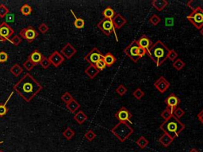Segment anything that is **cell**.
Listing matches in <instances>:
<instances>
[{"label": "cell", "instance_id": "2", "mask_svg": "<svg viewBox=\"0 0 203 152\" xmlns=\"http://www.w3.org/2000/svg\"><path fill=\"white\" fill-rule=\"evenodd\" d=\"M170 49L161 40H157L150 48L148 56L152 59L156 66H160L168 59Z\"/></svg>", "mask_w": 203, "mask_h": 152}, {"label": "cell", "instance_id": "35", "mask_svg": "<svg viewBox=\"0 0 203 152\" xmlns=\"http://www.w3.org/2000/svg\"><path fill=\"white\" fill-rule=\"evenodd\" d=\"M73 99H74V97H73L72 95L69 93V92H65V93H63V95L61 96L62 101H63L66 104H68L71 101H72Z\"/></svg>", "mask_w": 203, "mask_h": 152}, {"label": "cell", "instance_id": "3", "mask_svg": "<svg viewBox=\"0 0 203 152\" xmlns=\"http://www.w3.org/2000/svg\"><path fill=\"white\" fill-rule=\"evenodd\" d=\"M185 127L186 125L174 116L167 120H164L159 126V128L163 132L173 137L174 139L179 136L180 133L185 129Z\"/></svg>", "mask_w": 203, "mask_h": 152}, {"label": "cell", "instance_id": "28", "mask_svg": "<svg viewBox=\"0 0 203 152\" xmlns=\"http://www.w3.org/2000/svg\"><path fill=\"white\" fill-rule=\"evenodd\" d=\"M71 13H72V15L75 17V21H74V25H75V27L76 28H79V29H80V28H82L83 27L85 26V21L83 20L82 18H80V17H77L76 16H75V14L74 13V12L72 11V10H71Z\"/></svg>", "mask_w": 203, "mask_h": 152}, {"label": "cell", "instance_id": "50", "mask_svg": "<svg viewBox=\"0 0 203 152\" xmlns=\"http://www.w3.org/2000/svg\"><path fill=\"white\" fill-rule=\"evenodd\" d=\"M146 54H147V52L144 48L140 47L139 48V50H138V57H139L140 59V58H142V57H144Z\"/></svg>", "mask_w": 203, "mask_h": 152}, {"label": "cell", "instance_id": "45", "mask_svg": "<svg viewBox=\"0 0 203 152\" xmlns=\"http://www.w3.org/2000/svg\"><path fill=\"white\" fill-rule=\"evenodd\" d=\"M178 54L176 51H174V50L171 49L169 51L168 53V59H170V61H172V62H174V61L176 60V59L178 58Z\"/></svg>", "mask_w": 203, "mask_h": 152}, {"label": "cell", "instance_id": "21", "mask_svg": "<svg viewBox=\"0 0 203 152\" xmlns=\"http://www.w3.org/2000/svg\"><path fill=\"white\" fill-rule=\"evenodd\" d=\"M151 5L156 10L162 11L168 5V2L167 0H153L151 2Z\"/></svg>", "mask_w": 203, "mask_h": 152}, {"label": "cell", "instance_id": "36", "mask_svg": "<svg viewBox=\"0 0 203 152\" xmlns=\"http://www.w3.org/2000/svg\"><path fill=\"white\" fill-rule=\"evenodd\" d=\"M35 66H36V64H35L34 63H33V62H32V61L29 59H27L24 62V63H23V66H24V68H25L26 70H28V71H30V70H33V68Z\"/></svg>", "mask_w": 203, "mask_h": 152}, {"label": "cell", "instance_id": "49", "mask_svg": "<svg viewBox=\"0 0 203 152\" xmlns=\"http://www.w3.org/2000/svg\"><path fill=\"white\" fill-rule=\"evenodd\" d=\"M5 17H6V22L7 23V24L9 22L11 23V22H13V21H14V15H13V13H9Z\"/></svg>", "mask_w": 203, "mask_h": 152}, {"label": "cell", "instance_id": "14", "mask_svg": "<svg viewBox=\"0 0 203 152\" xmlns=\"http://www.w3.org/2000/svg\"><path fill=\"white\" fill-rule=\"evenodd\" d=\"M48 59L50 60L51 64L53 65L55 67H58L60 64L64 62V57L59 53L58 51H54L51 55L48 56Z\"/></svg>", "mask_w": 203, "mask_h": 152}, {"label": "cell", "instance_id": "7", "mask_svg": "<svg viewBox=\"0 0 203 152\" xmlns=\"http://www.w3.org/2000/svg\"><path fill=\"white\" fill-rule=\"evenodd\" d=\"M139 45H138L137 40H134L131 42L124 49V54L128 57H129L134 63H136L139 60L138 57V50H139Z\"/></svg>", "mask_w": 203, "mask_h": 152}, {"label": "cell", "instance_id": "52", "mask_svg": "<svg viewBox=\"0 0 203 152\" xmlns=\"http://www.w3.org/2000/svg\"><path fill=\"white\" fill-rule=\"evenodd\" d=\"M189 152H199L196 148H192Z\"/></svg>", "mask_w": 203, "mask_h": 152}, {"label": "cell", "instance_id": "8", "mask_svg": "<svg viewBox=\"0 0 203 152\" xmlns=\"http://www.w3.org/2000/svg\"><path fill=\"white\" fill-rule=\"evenodd\" d=\"M19 36L22 39L26 40L29 43H32L38 36V32H36V30L33 26L29 25L28 27L22 28L20 31Z\"/></svg>", "mask_w": 203, "mask_h": 152}, {"label": "cell", "instance_id": "46", "mask_svg": "<svg viewBox=\"0 0 203 152\" xmlns=\"http://www.w3.org/2000/svg\"><path fill=\"white\" fill-rule=\"evenodd\" d=\"M95 66L97 67V69H98L99 71H102V70H103L106 67V64H105V61H104L103 59H100L98 62H97V63H95Z\"/></svg>", "mask_w": 203, "mask_h": 152}, {"label": "cell", "instance_id": "20", "mask_svg": "<svg viewBox=\"0 0 203 152\" xmlns=\"http://www.w3.org/2000/svg\"><path fill=\"white\" fill-rule=\"evenodd\" d=\"M174 140V139L173 137L170 136V135L166 134V133H163V135H161L160 138L158 139L159 143H161L164 147H168V146L172 143V142Z\"/></svg>", "mask_w": 203, "mask_h": 152}, {"label": "cell", "instance_id": "5", "mask_svg": "<svg viewBox=\"0 0 203 152\" xmlns=\"http://www.w3.org/2000/svg\"><path fill=\"white\" fill-rule=\"evenodd\" d=\"M188 21L192 23V25L197 29L203 28V10L199 8L192 10V12L187 16Z\"/></svg>", "mask_w": 203, "mask_h": 152}, {"label": "cell", "instance_id": "15", "mask_svg": "<svg viewBox=\"0 0 203 152\" xmlns=\"http://www.w3.org/2000/svg\"><path fill=\"white\" fill-rule=\"evenodd\" d=\"M77 50L76 48L73 47L69 42H67L65 45L62 48V49L60 50V53L62 54L63 57H66L67 59H71L74 55L76 54Z\"/></svg>", "mask_w": 203, "mask_h": 152}, {"label": "cell", "instance_id": "54", "mask_svg": "<svg viewBox=\"0 0 203 152\" xmlns=\"http://www.w3.org/2000/svg\"><path fill=\"white\" fill-rule=\"evenodd\" d=\"M2 142H3V141H0V144H1V143H2Z\"/></svg>", "mask_w": 203, "mask_h": 152}, {"label": "cell", "instance_id": "24", "mask_svg": "<svg viewBox=\"0 0 203 152\" xmlns=\"http://www.w3.org/2000/svg\"><path fill=\"white\" fill-rule=\"evenodd\" d=\"M103 59L105 61V64H106V66H111L117 61L116 57L110 52H107L105 54L103 57Z\"/></svg>", "mask_w": 203, "mask_h": 152}, {"label": "cell", "instance_id": "18", "mask_svg": "<svg viewBox=\"0 0 203 152\" xmlns=\"http://www.w3.org/2000/svg\"><path fill=\"white\" fill-rule=\"evenodd\" d=\"M43 58H44V55L40 53L37 49L34 50V51L28 56V59H30L33 63H34L36 65L40 63V61L42 60Z\"/></svg>", "mask_w": 203, "mask_h": 152}, {"label": "cell", "instance_id": "11", "mask_svg": "<svg viewBox=\"0 0 203 152\" xmlns=\"http://www.w3.org/2000/svg\"><path fill=\"white\" fill-rule=\"evenodd\" d=\"M114 116L117 118V120H119V122H129L130 124H132L130 119L132 118V115L127 108L125 107H121L118 111H117L116 113L114 114Z\"/></svg>", "mask_w": 203, "mask_h": 152}, {"label": "cell", "instance_id": "4", "mask_svg": "<svg viewBox=\"0 0 203 152\" xmlns=\"http://www.w3.org/2000/svg\"><path fill=\"white\" fill-rule=\"evenodd\" d=\"M133 131V128L126 122H119L111 129V132L121 142L126 141Z\"/></svg>", "mask_w": 203, "mask_h": 152}, {"label": "cell", "instance_id": "44", "mask_svg": "<svg viewBox=\"0 0 203 152\" xmlns=\"http://www.w3.org/2000/svg\"><path fill=\"white\" fill-rule=\"evenodd\" d=\"M40 65L42 66L44 69H47L49 67L50 65H52V64H51V63H50V60L48 59V57L47 58V57L44 56V58L42 59V60L40 61Z\"/></svg>", "mask_w": 203, "mask_h": 152}, {"label": "cell", "instance_id": "42", "mask_svg": "<svg viewBox=\"0 0 203 152\" xmlns=\"http://www.w3.org/2000/svg\"><path fill=\"white\" fill-rule=\"evenodd\" d=\"M96 136H97L96 134L94 132V131H92V130H88V131L85 133L84 135V137L89 141V142H91V141L94 140V139L96 138Z\"/></svg>", "mask_w": 203, "mask_h": 152}, {"label": "cell", "instance_id": "41", "mask_svg": "<svg viewBox=\"0 0 203 152\" xmlns=\"http://www.w3.org/2000/svg\"><path fill=\"white\" fill-rule=\"evenodd\" d=\"M127 91H128V89H127L124 85H122V84L119 85L118 87L116 89V93L118 95H120L121 97L124 96V95L127 93Z\"/></svg>", "mask_w": 203, "mask_h": 152}, {"label": "cell", "instance_id": "39", "mask_svg": "<svg viewBox=\"0 0 203 152\" xmlns=\"http://www.w3.org/2000/svg\"><path fill=\"white\" fill-rule=\"evenodd\" d=\"M9 41H10L13 45L18 46L21 44V42L22 41V38H21L19 35H15V36H13L12 38H10Z\"/></svg>", "mask_w": 203, "mask_h": 152}, {"label": "cell", "instance_id": "26", "mask_svg": "<svg viewBox=\"0 0 203 152\" xmlns=\"http://www.w3.org/2000/svg\"><path fill=\"white\" fill-rule=\"evenodd\" d=\"M102 15H103L104 18L110 19V20H112V19L114 17V16L116 15V13H115V11L111 7L108 6V7H106L103 10V12H102Z\"/></svg>", "mask_w": 203, "mask_h": 152}, {"label": "cell", "instance_id": "13", "mask_svg": "<svg viewBox=\"0 0 203 152\" xmlns=\"http://www.w3.org/2000/svg\"><path fill=\"white\" fill-rule=\"evenodd\" d=\"M154 86L158 91L161 93H163L167 91L170 87V82L167 81L163 76H160L154 83Z\"/></svg>", "mask_w": 203, "mask_h": 152}, {"label": "cell", "instance_id": "1", "mask_svg": "<svg viewBox=\"0 0 203 152\" xmlns=\"http://www.w3.org/2000/svg\"><path fill=\"white\" fill-rule=\"evenodd\" d=\"M13 89L25 101L30 102L42 90L43 86L32 74L27 73L14 84Z\"/></svg>", "mask_w": 203, "mask_h": 152}, {"label": "cell", "instance_id": "16", "mask_svg": "<svg viewBox=\"0 0 203 152\" xmlns=\"http://www.w3.org/2000/svg\"><path fill=\"white\" fill-rule=\"evenodd\" d=\"M137 43L139 47L144 48L147 51V55H149L150 48H151V46L153 45L151 39L148 36H146V35H143V36H140L139 40H137Z\"/></svg>", "mask_w": 203, "mask_h": 152}, {"label": "cell", "instance_id": "31", "mask_svg": "<svg viewBox=\"0 0 203 152\" xmlns=\"http://www.w3.org/2000/svg\"><path fill=\"white\" fill-rule=\"evenodd\" d=\"M32 11H33L32 7L29 6V4L27 3H25L21 8H20V12H21L24 16H29V14L32 13Z\"/></svg>", "mask_w": 203, "mask_h": 152}, {"label": "cell", "instance_id": "23", "mask_svg": "<svg viewBox=\"0 0 203 152\" xmlns=\"http://www.w3.org/2000/svg\"><path fill=\"white\" fill-rule=\"evenodd\" d=\"M66 108H67L71 113H75V112L80 108V104H79L75 99H73L72 101H71L68 104H66Z\"/></svg>", "mask_w": 203, "mask_h": 152}, {"label": "cell", "instance_id": "30", "mask_svg": "<svg viewBox=\"0 0 203 152\" xmlns=\"http://www.w3.org/2000/svg\"><path fill=\"white\" fill-rule=\"evenodd\" d=\"M136 143L140 149H144L146 146L148 145L149 142H148V140H147L144 136H140V138L136 141Z\"/></svg>", "mask_w": 203, "mask_h": 152}, {"label": "cell", "instance_id": "53", "mask_svg": "<svg viewBox=\"0 0 203 152\" xmlns=\"http://www.w3.org/2000/svg\"><path fill=\"white\" fill-rule=\"evenodd\" d=\"M200 33H201V36H203V28H201V29H200Z\"/></svg>", "mask_w": 203, "mask_h": 152}, {"label": "cell", "instance_id": "17", "mask_svg": "<svg viewBox=\"0 0 203 152\" xmlns=\"http://www.w3.org/2000/svg\"><path fill=\"white\" fill-rule=\"evenodd\" d=\"M112 21H113L115 28H117V29L121 28L127 23V20L121 15V13H116V15L112 19Z\"/></svg>", "mask_w": 203, "mask_h": 152}, {"label": "cell", "instance_id": "48", "mask_svg": "<svg viewBox=\"0 0 203 152\" xmlns=\"http://www.w3.org/2000/svg\"><path fill=\"white\" fill-rule=\"evenodd\" d=\"M8 54L6 51H0V64L2 63H6L8 60Z\"/></svg>", "mask_w": 203, "mask_h": 152}, {"label": "cell", "instance_id": "29", "mask_svg": "<svg viewBox=\"0 0 203 152\" xmlns=\"http://www.w3.org/2000/svg\"><path fill=\"white\" fill-rule=\"evenodd\" d=\"M10 73H12L15 77H17V76H19L20 74L22 73L23 70L22 67H21L18 63H15V64H13V66L10 67Z\"/></svg>", "mask_w": 203, "mask_h": 152}, {"label": "cell", "instance_id": "33", "mask_svg": "<svg viewBox=\"0 0 203 152\" xmlns=\"http://www.w3.org/2000/svg\"><path fill=\"white\" fill-rule=\"evenodd\" d=\"M172 65L174 69H176L177 70H181L184 66H186V63H184L181 59H177L174 62H173Z\"/></svg>", "mask_w": 203, "mask_h": 152}, {"label": "cell", "instance_id": "9", "mask_svg": "<svg viewBox=\"0 0 203 152\" xmlns=\"http://www.w3.org/2000/svg\"><path fill=\"white\" fill-rule=\"evenodd\" d=\"M103 57L104 55L101 53V51L98 50V48H92L91 51L87 55H85L84 60L88 62L90 65H94L100 59H103Z\"/></svg>", "mask_w": 203, "mask_h": 152}, {"label": "cell", "instance_id": "37", "mask_svg": "<svg viewBox=\"0 0 203 152\" xmlns=\"http://www.w3.org/2000/svg\"><path fill=\"white\" fill-rule=\"evenodd\" d=\"M172 116H173V112L167 108H165L164 110L161 112V117L163 118L164 120H167Z\"/></svg>", "mask_w": 203, "mask_h": 152}, {"label": "cell", "instance_id": "27", "mask_svg": "<svg viewBox=\"0 0 203 152\" xmlns=\"http://www.w3.org/2000/svg\"><path fill=\"white\" fill-rule=\"evenodd\" d=\"M13 94V92H11L10 96L8 97L7 99H6V101H5L3 104H0V116H1V117L5 116V115L8 112V108L7 107H6V104H7V102L9 101V100L11 98L12 95Z\"/></svg>", "mask_w": 203, "mask_h": 152}, {"label": "cell", "instance_id": "47", "mask_svg": "<svg viewBox=\"0 0 203 152\" xmlns=\"http://www.w3.org/2000/svg\"><path fill=\"white\" fill-rule=\"evenodd\" d=\"M38 30L39 32H41L42 34H44V33H46V32L49 30V27H48V25L45 24V23H41L38 26Z\"/></svg>", "mask_w": 203, "mask_h": 152}, {"label": "cell", "instance_id": "51", "mask_svg": "<svg viewBox=\"0 0 203 152\" xmlns=\"http://www.w3.org/2000/svg\"><path fill=\"white\" fill-rule=\"evenodd\" d=\"M197 119L199 120V121L203 124V109L199 112V113L197 114Z\"/></svg>", "mask_w": 203, "mask_h": 152}, {"label": "cell", "instance_id": "12", "mask_svg": "<svg viewBox=\"0 0 203 152\" xmlns=\"http://www.w3.org/2000/svg\"><path fill=\"white\" fill-rule=\"evenodd\" d=\"M164 102L167 104V108L173 112L175 108H178V105L181 103V100L174 93H170L168 97L165 99Z\"/></svg>", "mask_w": 203, "mask_h": 152}, {"label": "cell", "instance_id": "32", "mask_svg": "<svg viewBox=\"0 0 203 152\" xmlns=\"http://www.w3.org/2000/svg\"><path fill=\"white\" fill-rule=\"evenodd\" d=\"M63 135L67 140H71L73 137L75 136V131H73L70 127H67V128L63 131Z\"/></svg>", "mask_w": 203, "mask_h": 152}, {"label": "cell", "instance_id": "22", "mask_svg": "<svg viewBox=\"0 0 203 152\" xmlns=\"http://www.w3.org/2000/svg\"><path fill=\"white\" fill-rule=\"evenodd\" d=\"M87 119H88V116H86L84 112L82 110H79L74 115V120L79 124H82Z\"/></svg>", "mask_w": 203, "mask_h": 152}, {"label": "cell", "instance_id": "19", "mask_svg": "<svg viewBox=\"0 0 203 152\" xmlns=\"http://www.w3.org/2000/svg\"><path fill=\"white\" fill-rule=\"evenodd\" d=\"M84 72L90 79H93V78H94L96 76L98 75L100 71L97 69L95 65H89V66L85 69Z\"/></svg>", "mask_w": 203, "mask_h": 152}, {"label": "cell", "instance_id": "34", "mask_svg": "<svg viewBox=\"0 0 203 152\" xmlns=\"http://www.w3.org/2000/svg\"><path fill=\"white\" fill-rule=\"evenodd\" d=\"M10 13V10L6 5L4 4H0V17L3 18L6 17L8 13Z\"/></svg>", "mask_w": 203, "mask_h": 152}, {"label": "cell", "instance_id": "25", "mask_svg": "<svg viewBox=\"0 0 203 152\" xmlns=\"http://www.w3.org/2000/svg\"><path fill=\"white\" fill-rule=\"evenodd\" d=\"M186 4L192 10L195 9V8H199L203 10V0H190V1H188Z\"/></svg>", "mask_w": 203, "mask_h": 152}, {"label": "cell", "instance_id": "55", "mask_svg": "<svg viewBox=\"0 0 203 152\" xmlns=\"http://www.w3.org/2000/svg\"><path fill=\"white\" fill-rule=\"evenodd\" d=\"M0 152H3V151H2V150H0Z\"/></svg>", "mask_w": 203, "mask_h": 152}, {"label": "cell", "instance_id": "10", "mask_svg": "<svg viewBox=\"0 0 203 152\" xmlns=\"http://www.w3.org/2000/svg\"><path fill=\"white\" fill-rule=\"evenodd\" d=\"M14 33L13 28L10 27L9 24L4 21L0 24V38L1 41L10 40V38Z\"/></svg>", "mask_w": 203, "mask_h": 152}, {"label": "cell", "instance_id": "56", "mask_svg": "<svg viewBox=\"0 0 203 152\" xmlns=\"http://www.w3.org/2000/svg\"><path fill=\"white\" fill-rule=\"evenodd\" d=\"M0 41H1V40H0Z\"/></svg>", "mask_w": 203, "mask_h": 152}, {"label": "cell", "instance_id": "38", "mask_svg": "<svg viewBox=\"0 0 203 152\" xmlns=\"http://www.w3.org/2000/svg\"><path fill=\"white\" fill-rule=\"evenodd\" d=\"M184 115H185V111H184L182 108H178H178H176L173 111V116H175L178 120H179L180 118H182Z\"/></svg>", "mask_w": 203, "mask_h": 152}, {"label": "cell", "instance_id": "6", "mask_svg": "<svg viewBox=\"0 0 203 152\" xmlns=\"http://www.w3.org/2000/svg\"><path fill=\"white\" fill-rule=\"evenodd\" d=\"M97 27L99 28L102 32H103L105 36H109L112 32H114L115 36H116V40L118 41L117 34H116V32H115V29H116V28H115L114 25H113V23L112 20L103 18L98 23Z\"/></svg>", "mask_w": 203, "mask_h": 152}, {"label": "cell", "instance_id": "43", "mask_svg": "<svg viewBox=\"0 0 203 152\" xmlns=\"http://www.w3.org/2000/svg\"><path fill=\"white\" fill-rule=\"evenodd\" d=\"M161 21V18L156 14H153V15L151 16L149 19V22L151 23V25L155 26V25H159V23H160Z\"/></svg>", "mask_w": 203, "mask_h": 152}, {"label": "cell", "instance_id": "40", "mask_svg": "<svg viewBox=\"0 0 203 152\" xmlns=\"http://www.w3.org/2000/svg\"><path fill=\"white\" fill-rule=\"evenodd\" d=\"M132 95L137 100H140L144 96V92L140 88H136L134 91L132 92Z\"/></svg>", "mask_w": 203, "mask_h": 152}]
</instances>
